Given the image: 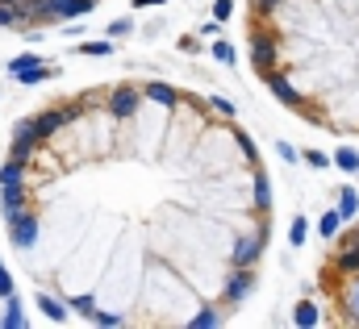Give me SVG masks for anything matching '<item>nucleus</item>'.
Instances as JSON below:
<instances>
[{"mask_svg": "<svg viewBox=\"0 0 359 329\" xmlns=\"http://www.w3.org/2000/svg\"><path fill=\"white\" fill-rule=\"evenodd\" d=\"M92 13V0H46V21H80Z\"/></svg>", "mask_w": 359, "mask_h": 329, "instance_id": "nucleus-5", "label": "nucleus"}, {"mask_svg": "<svg viewBox=\"0 0 359 329\" xmlns=\"http://www.w3.org/2000/svg\"><path fill=\"white\" fill-rule=\"evenodd\" d=\"M8 238H13V246H21V250H29L34 242H38V213H17L13 221H8Z\"/></svg>", "mask_w": 359, "mask_h": 329, "instance_id": "nucleus-4", "label": "nucleus"}, {"mask_svg": "<svg viewBox=\"0 0 359 329\" xmlns=\"http://www.w3.org/2000/svg\"><path fill=\"white\" fill-rule=\"evenodd\" d=\"M339 213H343V217H355V213H359V196L351 192V188H343V192H339Z\"/></svg>", "mask_w": 359, "mask_h": 329, "instance_id": "nucleus-19", "label": "nucleus"}, {"mask_svg": "<svg viewBox=\"0 0 359 329\" xmlns=\"http://www.w3.org/2000/svg\"><path fill=\"white\" fill-rule=\"evenodd\" d=\"M255 4H259V8H276V4H280V0H255Z\"/></svg>", "mask_w": 359, "mask_h": 329, "instance_id": "nucleus-38", "label": "nucleus"}, {"mask_svg": "<svg viewBox=\"0 0 359 329\" xmlns=\"http://www.w3.org/2000/svg\"><path fill=\"white\" fill-rule=\"evenodd\" d=\"M334 163L343 167V171H359V150H351V146H343V150L334 155Z\"/></svg>", "mask_w": 359, "mask_h": 329, "instance_id": "nucleus-21", "label": "nucleus"}, {"mask_svg": "<svg viewBox=\"0 0 359 329\" xmlns=\"http://www.w3.org/2000/svg\"><path fill=\"white\" fill-rule=\"evenodd\" d=\"M292 326H301V329L318 326V309H313V304H297V313H292Z\"/></svg>", "mask_w": 359, "mask_h": 329, "instance_id": "nucleus-18", "label": "nucleus"}, {"mask_svg": "<svg viewBox=\"0 0 359 329\" xmlns=\"http://www.w3.org/2000/svg\"><path fill=\"white\" fill-rule=\"evenodd\" d=\"M251 288H255V275H251V267H234V275H230V284H226V300H247L251 296Z\"/></svg>", "mask_w": 359, "mask_h": 329, "instance_id": "nucleus-8", "label": "nucleus"}, {"mask_svg": "<svg viewBox=\"0 0 359 329\" xmlns=\"http://www.w3.org/2000/svg\"><path fill=\"white\" fill-rule=\"evenodd\" d=\"M0 326H4V329H21V326H25V313H21V304H17V292L8 296V309H4Z\"/></svg>", "mask_w": 359, "mask_h": 329, "instance_id": "nucleus-16", "label": "nucleus"}, {"mask_svg": "<svg viewBox=\"0 0 359 329\" xmlns=\"http://www.w3.org/2000/svg\"><path fill=\"white\" fill-rule=\"evenodd\" d=\"M72 309H76V313H84V317H88L92 309H96V300H92V296H76V300H72Z\"/></svg>", "mask_w": 359, "mask_h": 329, "instance_id": "nucleus-31", "label": "nucleus"}, {"mask_svg": "<svg viewBox=\"0 0 359 329\" xmlns=\"http://www.w3.org/2000/svg\"><path fill=\"white\" fill-rule=\"evenodd\" d=\"M213 326H222V317H217L213 309H205V313H196V317H192V329H213Z\"/></svg>", "mask_w": 359, "mask_h": 329, "instance_id": "nucleus-23", "label": "nucleus"}, {"mask_svg": "<svg viewBox=\"0 0 359 329\" xmlns=\"http://www.w3.org/2000/svg\"><path fill=\"white\" fill-rule=\"evenodd\" d=\"M264 80H268L271 96H276V100H280V104H288V108H305V96H301V92H297V88H292V83L284 80V76H280V71H268V76H264Z\"/></svg>", "mask_w": 359, "mask_h": 329, "instance_id": "nucleus-7", "label": "nucleus"}, {"mask_svg": "<svg viewBox=\"0 0 359 329\" xmlns=\"http://www.w3.org/2000/svg\"><path fill=\"white\" fill-rule=\"evenodd\" d=\"M334 275H359V246H343L334 258Z\"/></svg>", "mask_w": 359, "mask_h": 329, "instance_id": "nucleus-12", "label": "nucleus"}, {"mask_svg": "<svg viewBox=\"0 0 359 329\" xmlns=\"http://www.w3.org/2000/svg\"><path fill=\"white\" fill-rule=\"evenodd\" d=\"M92 4H96V0H92Z\"/></svg>", "mask_w": 359, "mask_h": 329, "instance_id": "nucleus-39", "label": "nucleus"}, {"mask_svg": "<svg viewBox=\"0 0 359 329\" xmlns=\"http://www.w3.org/2000/svg\"><path fill=\"white\" fill-rule=\"evenodd\" d=\"M34 63H42L38 55H17L13 63H8V76H17V71H25V67H34Z\"/></svg>", "mask_w": 359, "mask_h": 329, "instance_id": "nucleus-24", "label": "nucleus"}, {"mask_svg": "<svg viewBox=\"0 0 359 329\" xmlns=\"http://www.w3.org/2000/svg\"><path fill=\"white\" fill-rule=\"evenodd\" d=\"M138 104H142V92H138L134 83H121V88H113V92H109V113H113L117 121L134 117V113H138Z\"/></svg>", "mask_w": 359, "mask_h": 329, "instance_id": "nucleus-3", "label": "nucleus"}, {"mask_svg": "<svg viewBox=\"0 0 359 329\" xmlns=\"http://www.w3.org/2000/svg\"><path fill=\"white\" fill-rule=\"evenodd\" d=\"M80 117V100L76 104H55V108H46V113H38L34 117V125H38V134H42V142L55 134V130H63L67 121H76Z\"/></svg>", "mask_w": 359, "mask_h": 329, "instance_id": "nucleus-1", "label": "nucleus"}, {"mask_svg": "<svg viewBox=\"0 0 359 329\" xmlns=\"http://www.w3.org/2000/svg\"><path fill=\"white\" fill-rule=\"evenodd\" d=\"M50 76H55V67H50V63H34V67H25V71H17L13 80H17V83H25V88H29V83H42V80H50Z\"/></svg>", "mask_w": 359, "mask_h": 329, "instance_id": "nucleus-14", "label": "nucleus"}, {"mask_svg": "<svg viewBox=\"0 0 359 329\" xmlns=\"http://www.w3.org/2000/svg\"><path fill=\"white\" fill-rule=\"evenodd\" d=\"M213 108H217V113H226V117L234 113V104H230V100H222V96H213Z\"/></svg>", "mask_w": 359, "mask_h": 329, "instance_id": "nucleus-35", "label": "nucleus"}, {"mask_svg": "<svg viewBox=\"0 0 359 329\" xmlns=\"http://www.w3.org/2000/svg\"><path fill=\"white\" fill-rule=\"evenodd\" d=\"M80 55H113V42H84V46H76Z\"/></svg>", "mask_w": 359, "mask_h": 329, "instance_id": "nucleus-26", "label": "nucleus"}, {"mask_svg": "<svg viewBox=\"0 0 359 329\" xmlns=\"http://www.w3.org/2000/svg\"><path fill=\"white\" fill-rule=\"evenodd\" d=\"M255 204L268 209L271 204V188H268V175H255Z\"/></svg>", "mask_w": 359, "mask_h": 329, "instance_id": "nucleus-22", "label": "nucleus"}, {"mask_svg": "<svg viewBox=\"0 0 359 329\" xmlns=\"http://www.w3.org/2000/svg\"><path fill=\"white\" fill-rule=\"evenodd\" d=\"M138 8H151V4H163V0H134Z\"/></svg>", "mask_w": 359, "mask_h": 329, "instance_id": "nucleus-37", "label": "nucleus"}, {"mask_svg": "<svg viewBox=\"0 0 359 329\" xmlns=\"http://www.w3.org/2000/svg\"><path fill=\"white\" fill-rule=\"evenodd\" d=\"M4 183H25V163L13 159V155H8V163L0 167V188H4Z\"/></svg>", "mask_w": 359, "mask_h": 329, "instance_id": "nucleus-15", "label": "nucleus"}, {"mask_svg": "<svg viewBox=\"0 0 359 329\" xmlns=\"http://www.w3.org/2000/svg\"><path fill=\"white\" fill-rule=\"evenodd\" d=\"M0 296H4V300L13 296V279H8V271H4V262H0Z\"/></svg>", "mask_w": 359, "mask_h": 329, "instance_id": "nucleus-34", "label": "nucleus"}, {"mask_svg": "<svg viewBox=\"0 0 359 329\" xmlns=\"http://www.w3.org/2000/svg\"><path fill=\"white\" fill-rule=\"evenodd\" d=\"M130 29H134V25L121 17V21H113V25H109V38H121V34H130Z\"/></svg>", "mask_w": 359, "mask_h": 329, "instance_id": "nucleus-33", "label": "nucleus"}, {"mask_svg": "<svg viewBox=\"0 0 359 329\" xmlns=\"http://www.w3.org/2000/svg\"><path fill=\"white\" fill-rule=\"evenodd\" d=\"M305 163H309V167H318V171H322V167H330V159H326L322 150H309V155H305Z\"/></svg>", "mask_w": 359, "mask_h": 329, "instance_id": "nucleus-32", "label": "nucleus"}, {"mask_svg": "<svg viewBox=\"0 0 359 329\" xmlns=\"http://www.w3.org/2000/svg\"><path fill=\"white\" fill-rule=\"evenodd\" d=\"M251 63H255L259 76L276 71V42H271V38H255V42H251Z\"/></svg>", "mask_w": 359, "mask_h": 329, "instance_id": "nucleus-9", "label": "nucleus"}, {"mask_svg": "<svg viewBox=\"0 0 359 329\" xmlns=\"http://www.w3.org/2000/svg\"><path fill=\"white\" fill-rule=\"evenodd\" d=\"M13 25H21V21H17V13L0 0V29H13Z\"/></svg>", "mask_w": 359, "mask_h": 329, "instance_id": "nucleus-30", "label": "nucleus"}, {"mask_svg": "<svg viewBox=\"0 0 359 329\" xmlns=\"http://www.w3.org/2000/svg\"><path fill=\"white\" fill-rule=\"evenodd\" d=\"M339 225H343V213H339V209H330V213H326V217L318 221V230H322V238H334V234H339Z\"/></svg>", "mask_w": 359, "mask_h": 329, "instance_id": "nucleus-17", "label": "nucleus"}, {"mask_svg": "<svg viewBox=\"0 0 359 329\" xmlns=\"http://www.w3.org/2000/svg\"><path fill=\"white\" fill-rule=\"evenodd\" d=\"M259 254H264V242H259V238H247V242H238V246H234L230 267H255V262H259Z\"/></svg>", "mask_w": 359, "mask_h": 329, "instance_id": "nucleus-10", "label": "nucleus"}, {"mask_svg": "<svg viewBox=\"0 0 359 329\" xmlns=\"http://www.w3.org/2000/svg\"><path fill=\"white\" fill-rule=\"evenodd\" d=\"M88 321H96V326H109V329H113V326H121V317H117V313H100V309H92V313H88Z\"/></svg>", "mask_w": 359, "mask_h": 329, "instance_id": "nucleus-27", "label": "nucleus"}, {"mask_svg": "<svg viewBox=\"0 0 359 329\" xmlns=\"http://www.w3.org/2000/svg\"><path fill=\"white\" fill-rule=\"evenodd\" d=\"M343 304H347V313H351V321H359V275H351V288H347V296H343Z\"/></svg>", "mask_w": 359, "mask_h": 329, "instance_id": "nucleus-20", "label": "nucleus"}, {"mask_svg": "<svg viewBox=\"0 0 359 329\" xmlns=\"http://www.w3.org/2000/svg\"><path fill=\"white\" fill-rule=\"evenodd\" d=\"M38 309H42L55 326H63V321H67V304H59V300H55V296H46V292H38Z\"/></svg>", "mask_w": 359, "mask_h": 329, "instance_id": "nucleus-13", "label": "nucleus"}, {"mask_svg": "<svg viewBox=\"0 0 359 329\" xmlns=\"http://www.w3.org/2000/svg\"><path fill=\"white\" fill-rule=\"evenodd\" d=\"M343 246H359V230H351V234H343V242H339V250Z\"/></svg>", "mask_w": 359, "mask_h": 329, "instance_id": "nucleus-36", "label": "nucleus"}, {"mask_svg": "<svg viewBox=\"0 0 359 329\" xmlns=\"http://www.w3.org/2000/svg\"><path fill=\"white\" fill-rule=\"evenodd\" d=\"M0 209H4V221H13L17 213H25V209H29L25 183H4V188H0Z\"/></svg>", "mask_w": 359, "mask_h": 329, "instance_id": "nucleus-6", "label": "nucleus"}, {"mask_svg": "<svg viewBox=\"0 0 359 329\" xmlns=\"http://www.w3.org/2000/svg\"><path fill=\"white\" fill-rule=\"evenodd\" d=\"M230 13H234V0H217L213 4V21H230Z\"/></svg>", "mask_w": 359, "mask_h": 329, "instance_id": "nucleus-29", "label": "nucleus"}, {"mask_svg": "<svg viewBox=\"0 0 359 329\" xmlns=\"http://www.w3.org/2000/svg\"><path fill=\"white\" fill-rule=\"evenodd\" d=\"M305 234H309V225H305V217H297V221H292V230H288V242H292V246H301V242H305Z\"/></svg>", "mask_w": 359, "mask_h": 329, "instance_id": "nucleus-25", "label": "nucleus"}, {"mask_svg": "<svg viewBox=\"0 0 359 329\" xmlns=\"http://www.w3.org/2000/svg\"><path fill=\"white\" fill-rule=\"evenodd\" d=\"M142 96H147V100H155V104H163V108H172V104L180 100V92L172 88V83H147V88H142Z\"/></svg>", "mask_w": 359, "mask_h": 329, "instance_id": "nucleus-11", "label": "nucleus"}, {"mask_svg": "<svg viewBox=\"0 0 359 329\" xmlns=\"http://www.w3.org/2000/svg\"><path fill=\"white\" fill-rule=\"evenodd\" d=\"M38 146H42V134H38L34 117H29V121H17V130H13V150H8V155L21 159V163H29Z\"/></svg>", "mask_w": 359, "mask_h": 329, "instance_id": "nucleus-2", "label": "nucleus"}, {"mask_svg": "<svg viewBox=\"0 0 359 329\" xmlns=\"http://www.w3.org/2000/svg\"><path fill=\"white\" fill-rule=\"evenodd\" d=\"M213 59L217 63H234V46L230 42H213Z\"/></svg>", "mask_w": 359, "mask_h": 329, "instance_id": "nucleus-28", "label": "nucleus"}]
</instances>
